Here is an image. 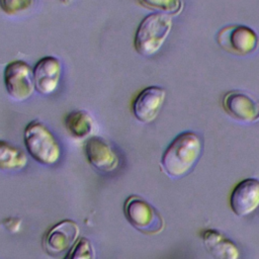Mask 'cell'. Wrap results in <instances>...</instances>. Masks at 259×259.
<instances>
[{
	"mask_svg": "<svg viewBox=\"0 0 259 259\" xmlns=\"http://www.w3.org/2000/svg\"><path fill=\"white\" fill-rule=\"evenodd\" d=\"M172 28L170 15L153 12L145 16L139 23L134 37V48L143 57H151L158 53L167 39Z\"/></svg>",
	"mask_w": 259,
	"mask_h": 259,
	"instance_id": "7a4b0ae2",
	"label": "cell"
},
{
	"mask_svg": "<svg viewBox=\"0 0 259 259\" xmlns=\"http://www.w3.org/2000/svg\"><path fill=\"white\" fill-rule=\"evenodd\" d=\"M64 124L68 133L76 139L91 137L95 127L93 117L85 110H73L69 112L64 118Z\"/></svg>",
	"mask_w": 259,
	"mask_h": 259,
	"instance_id": "5bb4252c",
	"label": "cell"
},
{
	"mask_svg": "<svg viewBox=\"0 0 259 259\" xmlns=\"http://www.w3.org/2000/svg\"><path fill=\"white\" fill-rule=\"evenodd\" d=\"M35 0H0V9L7 15L14 16L29 10Z\"/></svg>",
	"mask_w": 259,
	"mask_h": 259,
	"instance_id": "ac0fdd59",
	"label": "cell"
},
{
	"mask_svg": "<svg viewBox=\"0 0 259 259\" xmlns=\"http://www.w3.org/2000/svg\"><path fill=\"white\" fill-rule=\"evenodd\" d=\"M28 154L42 165H54L61 157V146L53 133L39 120L29 121L23 131Z\"/></svg>",
	"mask_w": 259,
	"mask_h": 259,
	"instance_id": "3957f363",
	"label": "cell"
},
{
	"mask_svg": "<svg viewBox=\"0 0 259 259\" xmlns=\"http://www.w3.org/2000/svg\"><path fill=\"white\" fill-rule=\"evenodd\" d=\"M219 46L236 56H248L256 51L259 37L254 29L243 24H231L220 29L217 35Z\"/></svg>",
	"mask_w": 259,
	"mask_h": 259,
	"instance_id": "8992f818",
	"label": "cell"
},
{
	"mask_svg": "<svg viewBox=\"0 0 259 259\" xmlns=\"http://www.w3.org/2000/svg\"><path fill=\"white\" fill-rule=\"evenodd\" d=\"M203 152V140L194 132L187 131L176 136L161 158L163 172L172 178L187 175L194 168Z\"/></svg>",
	"mask_w": 259,
	"mask_h": 259,
	"instance_id": "6da1fadb",
	"label": "cell"
},
{
	"mask_svg": "<svg viewBox=\"0 0 259 259\" xmlns=\"http://www.w3.org/2000/svg\"><path fill=\"white\" fill-rule=\"evenodd\" d=\"M32 71L35 90L38 93L50 95L57 90L62 76V64L57 57L40 58L34 64Z\"/></svg>",
	"mask_w": 259,
	"mask_h": 259,
	"instance_id": "8fae6325",
	"label": "cell"
},
{
	"mask_svg": "<svg viewBox=\"0 0 259 259\" xmlns=\"http://www.w3.org/2000/svg\"><path fill=\"white\" fill-rule=\"evenodd\" d=\"M166 98V91L160 86H148L135 97L132 110L135 117L143 122H153L160 113Z\"/></svg>",
	"mask_w": 259,
	"mask_h": 259,
	"instance_id": "ba28073f",
	"label": "cell"
},
{
	"mask_svg": "<svg viewBox=\"0 0 259 259\" xmlns=\"http://www.w3.org/2000/svg\"><path fill=\"white\" fill-rule=\"evenodd\" d=\"M63 259H96V253L92 243L82 237L69 249Z\"/></svg>",
	"mask_w": 259,
	"mask_h": 259,
	"instance_id": "e0dca14e",
	"label": "cell"
},
{
	"mask_svg": "<svg viewBox=\"0 0 259 259\" xmlns=\"http://www.w3.org/2000/svg\"><path fill=\"white\" fill-rule=\"evenodd\" d=\"M224 110L234 119L242 122H256L259 120V99L241 90L227 92L223 99Z\"/></svg>",
	"mask_w": 259,
	"mask_h": 259,
	"instance_id": "52a82bcc",
	"label": "cell"
},
{
	"mask_svg": "<svg viewBox=\"0 0 259 259\" xmlns=\"http://www.w3.org/2000/svg\"><path fill=\"white\" fill-rule=\"evenodd\" d=\"M123 213L128 223L146 235H156L163 231L165 223L160 212L147 200L131 195L123 204Z\"/></svg>",
	"mask_w": 259,
	"mask_h": 259,
	"instance_id": "277c9868",
	"label": "cell"
},
{
	"mask_svg": "<svg viewBox=\"0 0 259 259\" xmlns=\"http://www.w3.org/2000/svg\"><path fill=\"white\" fill-rule=\"evenodd\" d=\"M3 81L7 94L15 101H24L34 92L32 68L22 60H13L4 68Z\"/></svg>",
	"mask_w": 259,
	"mask_h": 259,
	"instance_id": "5b68a950",
	"label": "cell"
},
{
	"mask_svg": "<svg viewBox=\"0 0 259 259\" xmlns=\"http://www.w3.org/2000/svg\"><path fill=\"white\" fill-rule=\"evenodd\" d=\"M230 206L238 217H245L259 206V180L246 178L240 181L230 195Z\"/></svg>",
	"mask_w": 259,
	"mask_h": 259,
	"instance_id": "7c38bea8",
	"label": "cell"
},
{
	"mask_svg": "<svg viewBox=\"0 0 259 259\" xmlns=\"http://www.w3.org/2000/svg\"><path fill=\"white\" fill-rule=\"evenodd\" d=\"M84 152L89 164L99 172L110 173L118 168V155L110 144L100 137H89L85 142Z\"/></svg>",
	"mask_w": 259,
	"mask_h": 259,
	"instance_id": "9c48e42d",
	"label": "cell"
},
{
	"mask_svg": "<svg viewBox=\"0 0 259 259\" xmlns=\"http://www.w3.org/2000/svg\"><path fill=\"white\" fill-rule=\"evenodd\" d=\"M203 245L214 259H239L238 246L225 234L215 229H206L201 233Z\"/></svg>",
	"mask_w": 259,
	"mask_h": 259,
	"instance_id": "4fadbf2b",
	"label": "cell"
},
{
	"mask_svg": "<svg viewBox=\"0 0 259 259\" xmlns=\"http://www.w3.org/2000/svg\"><path fill=\"white\" fill-rule=\"evenodd\" d=\"M138 2L147 9L170 16L178 15L183 10L182 0H138Z\"/></svg>",
	"mask_w": 259,
	"mask_h": 259,
	"instance_id": "2e32d148",
	"label": "cell"
},
{
	"mask_svg": "<svg viewBox=\"0 0 259 259\" xmlns=\"http://www.w3.org/2000/svg\"><path fill=\"white\" fill-rule=\"evenodd\" d=\"M79 233V226L74 221L63 220L45 234L42 247L50 255H58L76 243Z\"/></svg>",
	"mask_w": 259,
	"mask_h": 259,
	"instance_id": "30bf717a",
	"label": "cell"
},
{
	"mask_svg": "<svg viewBox=\"0 0 259 259\" xmlns=\"http://www.w3.org/2000/svg\"><path fill=\"white\" fill-rule=\"evenodd\" d=\"M27 164V156L17 146L0 140V170L17 171Z\"/></svg>",
	"mask_w": 259,
	"mask_h": 259,
	"instance_id": "9a60e30c",
	"label": "cell"
}]
</instances>
